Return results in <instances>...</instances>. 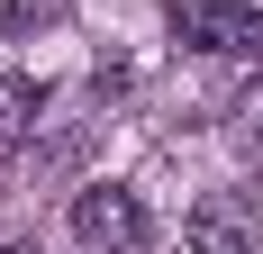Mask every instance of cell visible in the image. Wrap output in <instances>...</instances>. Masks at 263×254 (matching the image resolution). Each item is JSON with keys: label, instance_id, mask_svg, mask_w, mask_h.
Masks as SVG:
<instances>
[{"label": "cell", "instance_id": "cell-1", "mask_svg": "<svg viewBox=\"0 0 263 254\" xmlns=\"http://www.w3.org/2000/svg\"><path fill=\"white\" fill-rule=\"evenodd\" d=\"M145 236H155V218H145V200L127 182H91L73 200V245L82 254H145Z\"/></svg>", "mask_w": 263, "mask_h": 254}, {"label": "cell", "instance_id": "cell-4", "mask_svg": "<svg viewBox=\"0 0 263 254\" xmlns=\"http://www.w3.org/2000/svg\"><path fill=\"white\" fill-rule=\"evenodd\" d=\"M36 19H64V0H9V9H0V27H9V37H27Z\"/></svg>", "mask_w": 263, "mask_h": 254}, {"label": "cell", "instance_id": "cell-6", "mask_svg": "<svg viewBox=\"0 0 263 254\" xmlns=\"http://www.w3.org/2000/svg\"><path fill=\"white\" fill-rule=\"evenodd\" d=\"M0 254H36V245H0Z\"/></svg>", "mask_w": 263, "mask_h": 254}, {"label": "cell", "instance_id": "cell-5", "mask_svg": "<svg viewBox=\"0 0 263 254\" xmlns=\"http://www.w3.org/2000/svg\"><path fill=\"white\" fill-rule=\"evenodd\" d=\"M9 154H18V109L0 100V164H9Z\"/></svg>", "mask_w": 263, "mask_h": 254}, {"label": "cell", "instance_id": "cell-3", "mask_svg": "<svg viewBox=\"0 0 263 254\" xmlns=\"http://www.w3.org/2000/svg\"><path fill=\"white\" fill-rule=\"evenodd\" d=\"M182 236H191V254H254V191H209Z\"/></svg>", "mask_w": 263, "mask_h": 254}, {"label": "cell", "instance_id": "cell-2", "mask_svg": "<svg viewBox=\"0 0 263 254\" xmlns=\"http://www.w3.org/2000/svg\"><path fill=\"white\" fill-rule=\"evenodd\" d=\"M173 37L200 55H227V64H263V9H236V0H218V9H173Z\"/></svg>", "mask_w": 263, "mask_h": 254}]
</instances>
